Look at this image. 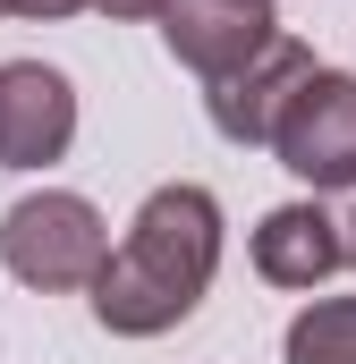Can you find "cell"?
Wrapping results in <instances>:
<instances>
[{"label":"cell","instance_id":"obj_1","mask_svg":"<svg viewBox=\"0 0 356 364\" xmlns=\"http://www.w3.org/2000/svg\"><path fill=\"white\" fill-rule=\"evenodd\" d=\"M212 272H221V195L195 178H170L136 203L127 237L110 246L102 279L85 288L93 322L110 339H162L204 305Z\"/></svg>","mask_w":356,"mask_h":364},{"label":"cell","instance_id":"obj_2","mask_svg":"<svg viewBox=\"0 0 356 364\" xmlns=\"http://www.w3.org/2000/svg\"><path fill=\"white\" fill-rule=\"evenodd\" d=\"M0 263L43 288V296H68V288H93L102 263H110V229L85 195L68 186H43V195H17L0 212Z\"/></svg>","mask_w":356,"mask_h":364},{"label":"cell","instance_id":"obj_3","mask_svg":"<svg viewBox=\"0 0 356 364\" xmlns=\"http://www.w3.org/2000/svg\"><path fill=\"white\" fill-rule=\"evenodd\" d=\"M271 153H280L288 178H305L314 195H348L356 186V77L348 68H314L297 85Z\"/></svg>","mask_w":356,"mask_h":364},{"label":"cell","instance_id":"obj_4","mask_svg":"<svg viewBox=\"0 0 356 364\" xmlns=\"http://www.w3.org/2000/svg\"><path fill=\"white\" fill-rule=\"evenodd\" d=\"M77 144V85L43 60L0 68V170H51Z\"/></svg>","mask_w":356,"mask_h":364},{"label":"cell","instance_id":"obj_5","mask_svg":"<svg viewBox=\"0 0 356 364\" xmlns=\"http://www.w3.org/2000/svg\"><path fill=\"white\" fill-rule=\"evenodd\" d=\"M305 77H314V51H305L297 34H271L238 77L204 85V110H212V127H221L229 144H246V153H255V144L280 136V119H288V102H297Z\"/></svg>","mask_w":356,"mask_h":364},{"label":"cell","instance_id":"obj_6","mask_svg":"<svg viewBox=\"0 0 356 364\" xmlns=\"http://www.w3.org/2000/svg\"><path fill=\"white\" fill-rule=\"evenodd\" d=\"M271 34H280V26H271V9H255V0H170V9H162V43H170V60L195 68L204 85L238 77Z\"/></svg>","mask_w":356,"mask_h":364},{"label":"cell","instance_id":"obj_7","mask_svg":"<svg viewBox=\"0 0 356 364\" xmlns=\"http://www.w3.org/2000/svg\"><path fill=\"white\" fill-rule=\"evenodd\" d=\"M340 263H348V229L314 195L305 203H271L263 220H255V272L271 288H314V279H331Z\"/></svg>","mask_w":356,"mask_h":364},{"label":"cell","instance_id":"obj_8","mask_svg":"<svg viewBox=\"0 0 356 364\" xmlns=\"http://www.w3.org/2000/svg\"><path fill=\"white\" fill-rule=\"evenodd\" d=\"M280 356L288 364H356V296H314V305L288 322Z\"/></svg>","mask_w":356,"mask_h":364},{"label":"cell","instance_id":"obj_9","mask_svg":"<svg viewBox=\"0 0 356 364\" xmlns=\"http://www.w3.org/2000/svg\"><path fill=\"white\" fill-rule=\"evenodd\" d=\"M93 0H9V17H77Z\"/></svg>","mask_w":356,"mask_h":364},{"label":"cell","instance_id":"obj_10","mask_svg":"<svg viewBox=\"0 0 356 364\" xmlns=\"http://www.w3.org/2000/svg\"><path fill=\"white\" fill-rule=\"evenodd\" d=\"M93 9H102V17H162L170 0H93Z\"/></svg>","mask_w":356,"mask_h":364},{"label":"cell","instance_id":"obj_11","mask_svg":"<svg viewBox=\"0 0 356 364\" xmlns=\"http://www.w3.org/2000/svg\"><path fill=\"white\" fill-rule=\"evenodd\" d=\"M340 229H348V263H356V212H340Z\"/></svg>","mask_w":356,"mask_h":364},{"label":"cell","instance_id":"obj_12","mask_svg":"<svg viewBox=\"0 0 356 364\" xmlns=\"http://www.w3.org/2000/svg\"><path fill=\"white\" fill-rule=\"evenodd\" d=\"M0 17H9V0H0Z\"/></svg>","mask_w":356,"mask_h":364},{"label":"cell","instance_id":"obj_13","mask_svg":"<svg viewBox=\"0 0 356 364\" xmlns=\"http://www.w3.org/2000/svg\"><path fill=\"white\" fill-rule=\"evenodd\" d=\"M255 9H271V0H255Z\"/></svg>","mask_w":356,"mask_h":364}]
</instances>
